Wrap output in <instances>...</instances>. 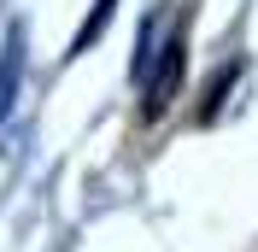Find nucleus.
Returning a JSON list of instances; mask_svg holds the SVG:
<instances>
[{
	"label": "nucleus",
	"mask_w": 258,
	"mask_h": 252,
	"mask_svg": "<svg viewBox=\"0 0 258 252\" xmlns=\"http://www.w3.org/2000/svg\"><path fill=\"white\" fill-rule=\"evenodd\" d=\"M182 71H188V41H182V35H170V41H164L159 71H153V82H147V100H141V117H147V123H153V117H164V106L176 100Z\"/></svg>",
	"instance_id": "obj_1"
},
{
	"label": "nucleus",
	"mask_w": 258,
	"mask_h": 252,
	"mask_svg": "<svg viewBox=\"0 0 258 252\" xmlns=\"http://www.w3.org/2000/svg\"><path fill=\"white\" fill-rule=\"evenodd\" d=\"M112 6H117V0H94V12H88V24H82V35H77V41H71V59H77V53H88V47H94V35L106 30V18H112Z\"/></svg>",
	"instance_id": "obj_2"
},
{
	"label": "nucleus",
	"mask_w": 258,
	"mask_h": 252,
	"mask_svg": "<svg viewBox=\"0 0 258 252\" xmlns=\"http://www.w3.org/2000/svg\"><path fill=\"white\" fill-rule=\"evenodd\" d=\"M229 82H235V65H229L223 77H217V82L206 88V106H200V123H211V117H217V106H223V88H229Z\"/></svg>",
	"instance_id": "obj_3"
}]
</instances>
